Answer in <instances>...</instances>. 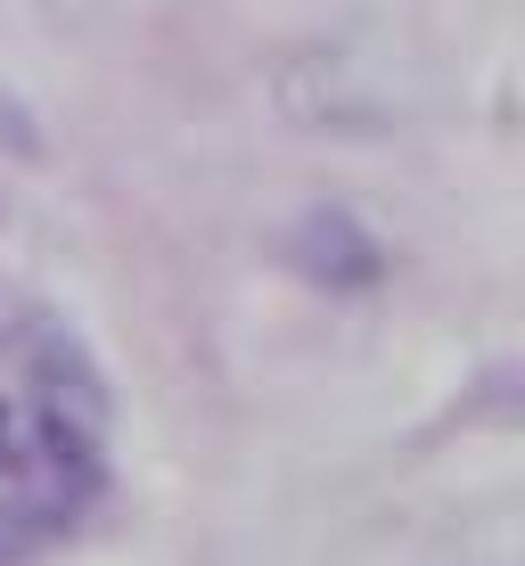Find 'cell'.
<instances>
[{
    "label": "cell",
    "mask_w": 525,
    "mask_h": 566,
    "mask_svg": "<svg viewBox=\"0 0 525 566\" xmlns=\"http://www.w3.org/2000/svg\"><path fill=\"white\" fill-rule=\"evenodd\" d=\"M271 107L296 132H386L402 115V83L386 57L354 42H304L271 57Z\"/></svg>",
    "instance_id": "6da1fadb"
},
{
    "label": "cell",
    "mask_w": 525,
    "mask_h": 566,
    "mask_svg": "<svg viewBox=\"0 0 525 566\" xmlns=\"http://www.w3.org/2000/svg\"><path fill=\"white\" fill-rule=\"evenodd\" d=\"M17 354H25L33 386H42V411H57V419H74V427H91V436H99V419H107V378H99V361L83 354V337H74L66 321H42V312H33L25 337H17Z\"/></svg>",
    "instance_id": "7a4b0ae2"
},
{
    "label": "cell",
    "mask_w": 525,
    "mask_h": 566,
    "mask_svg": "<svg viewBox=\"0 0 525 566\" xmlns=\"http://www.w3.org/2000/svg\"><path fill=\"white\" fill-rule=\"evenodd\" d=\"M287 263L304 271V280H328V287H369L386 271V239L378 230H361L345 206H313L287 222Z\"/></svg>",
    "instance_id": "3957f363"
},
{
    "label": "cell",
    "mask_w": 525,
    "mask_h": 566,
    "mask_svg": "<svg viewBox=\"0 0 525 566\" xmlns=\"http://www.w3.org/2000/svg\"><path fill=\"white\" fill-rule=\"evenodd\" d=\"M33 460V411L17 395H0V484H17Z\"/></svg>",
    "instance_id": "277c9868"
},
{
    "label": "cell",
    "mask_w": 525,
    "mask_h": 566,
    "mask_svg": "<svg viewBox=\"0 0 525 566\" xmlns=\"http://www.w3.org/2000/svg\"><path fill=\"white\" fill-rule=\"evenodd\" d=\"M42 534H50V517H42V510H33V501H25V493H17V501H9V510H0V566H17V558H25V551H33V542H42Z\"/></svg>",
    "instance_id": "5b68a950"
},
{
    "label": "cell",
    "mask_w": 525,
    "mask_h": 566,
    "mask_svg": "<svg viewBox=\"0 0 525 566\" xmlns=\"http://www.w3.org/2000/svg\"><path fill=\"white\" fill-rule=\"evenodd\" d=\"M0 148L9 156H42V124H33V107L17 99V91H0Z\"/></svg>",
    "instance_id": "8992f818"
},
{
    "label": "cell",
    "mask_w": 525,
    "mask_h": 566,
    "mask_svg": "<svg viewBox=\"0 0 525 566\" xmlns=\"http://www.w3.org/2000/svg\"><path fill=\"white\" fill-rule=\"evenodd\" d=\"M25 321H33V312H25V304H17V296H9V287H0V345H17V337H25Z\"/></svg>",
    "instance_id": "52a82bcc"
}]
</instances>
